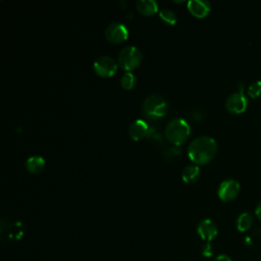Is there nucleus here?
<instances>
[{
	"label": "nucleus",
	"instance_id": "1",
	"mask_svg": "<svg viewBox=\"0 0 261 261\" xmlns=\"http://www.w3.org/2000/svg\"><path fill=\"white\" fill-rule=\"evenodd\" d=\"M217 152L216 141L209 136H201L194 139L188 147L190 159L197 164H205L213 159Z\"/></svg>",
	"mask_w": 261,
	"mask_h": 261
},
{
	"label": "nucleus",
	"instance_id": "2",
	"mask_svg": "<svg viewBox=\"0 0 261 261\" xmlns=\"http://www.w3.org/2000/svg\"><path fill=\"white\" fill-rule=\"evenodd\" d=\"M190 135V125L184 118H174L165 126V137L173 145H181Z\"/></svg>",
	"mask_w": 261,
	"mask_h": 261
},
{
	"label": "nucleus",
	"instance_id": "3",
	"mask_svg": "<svg viewBox=\"0 0 261 261\" xmlns=\"http://www.w3.org/2000/svg\"><path fill=\"white\" fill-rule=\"evenodd\" d=\"M143 112L150 119L160 118L167 112V103L160 95L152 94L144 100Z\"/></svg>",
	"mask_w": 261,
	"mask_h": 261
},
{
	"label": "nucleus",
	"instance_id": "4",
	"mask_svg": "<svg viewBox=\"0 0 261 261\" xmlns=\"http://www.w3.org/2000/svg\"><path fill=\"white\" fill-rule=\"evenodd\" d=\"M142 60V53L136 46H126L118 54V64L124 70L135 69Z\"/></svg>",
	"mask_w": 261,
	"mask_h": 261
},
{
	"label": "nucleus",
	"instance_id": "5",
	"mask_svg": "<svg viewBox=\"0 0 261 261\" xmlns=\"http://www.w3.org/2000/svg\"><path fill=\"white\" fill-rule=\"evenodd\" d=\"M24 229L23 225L19 221H5L1 220V239L3 242H15L21 239Z\"/></svg>",
	"mask_w": 261,
	"mask_h": 261
},
{
	"label": "nucleus",
	"instance_id": "6",
	"mask_svg": "<svg viewBox=\"0 0 261 261\" xmlns=\"http://www.w3.org/2000/svg\"><path fill=\"white\" fill-rule=\"evenodd\" d=\"M249 101L243 89L231 93L225 100V108L231 113H242L248 107Z\"/></svg>",
	"mask_w": 261,
	"mask_h": 261
},
{
	"label": "nucleus",
	"instance_id": "7",
	"mask_svg": "<svg viewBox=\"0 0 261 261\" xmlns=\"http://www.w3.org/2000/svg\"><path fill=\"white\" fill-rule=\"evenodd\" d=\"M93 67L98 75L103 77H109L115 73L117 69V64L115 60L110 56H100L95 60Z\"/></svg>",
	"mask_w": 261,
	"mask_h": 261
},
{
	"label": "nucleus",
	"instance_id": "8",
	"mask_svg": "<svg viewBox=\"0 0 261 261\" xmlns=\"http://www.w3.org/2000/svg\"><path fill=\"white\" fill-rule=\"evenodd\" d=\"M241 190V185L233 178H227L220 182L217 195L222 201H231L234 199Z\"/></svg>",
	"mask_w": 261,
	"mask_h": 261
},
{
	"label": "nucleus",
	"instance_id": "9",
	"mask_svg": "<svg viewBox=\"0 0 261 261\" xmlns=\"http://www.w3.org/2000/svg\"><path fill=\"white\" fill-rule=\"evenodd\" d=\"M105 37L111 43H121L127 39L128 30L121 22H112L106 28Z\"/></svg>",
	"mask_w": 261,
	"mask_h": 261
},
{
	"label": "nucleus",
	"instance_id": "10",
	"mask_svg": "<svg viewBox=\"0 0 261 261\" xmlns=\"http://www.w3.org/2000/svg\"><path fill=\"white\" fill-rule=\"evenodd\" d=\"M128 133L133 140L138 141L145 137H150L154 129L144 119H137L130 124Z\"/></svg>",
	"mask_w": 261,
	"mask_h": 261
},
{
	"label": "nucleus",
	"instance_id": "11",
	"mask_svg": "<svg viewBox=\"0 0 261 261\" xmlns=\"http://www.w3.org/2000/svg\"><path fill=\"white\" fill-rule=\"evenodd\" d=\"M217 226L211 219H203L199 222L197 232L202 240L206 242L212 241L217 236Z\"/></svg>",
	"mask_w": 261,
	"mask_h": 261
},
{
	"label": "nucleus",
	"instance_id": "12",
	"mask_svg": "<svg viewBox=\"0 0 261 261\" xmlns=\"http://www.w3.org/2000/svg\"><path fill=\"white\" fill-rule=\"evenodd\" d=\"M189 11L196 17H205L211 10V5L206 0H191L188 2Z\"/></svg>",
	"mask_w": 261,
	"mask_h": 261
},
{
	"label": "nucleus",
	"instance_id": "13",
	"mask_svg": "<svg viewBox=\"0 0 261 261\" xmlns=\"http://www.w3.org/2000/svg\"><path fill=\"white\" fill-rule=\"evenodd\" d=\"M25 167L31 173H39L45 167V159L41 156H32L28 158Z\"/></svg>",
	"mask_w": 261,
	"mask_h": 261
},
{
	"label": "nucleus",
	"instance_id": "14",
	"mask_svg": "<svg viewBox=\"0 0 261 261\" xmlns=\"http://www.w3.org/2000/svg\"><path fill=\"white\" fill-rule=\"evenodd\" d=\"M137 8L144 15H152L157 11L158 3L155 0H139Z\"/></svg>",
	"mask_w": 261,
	"mask_h": 261
},
{
	"label": "nucleus",
	"instance_id": "15",
	"mask_svg": "<svg viewBox=\"0 0 261 261\" xmlns=\"http://www.w3.org/2000/svg\"><path fill=\"white\" fill-rule=\"evenodd\" d=\"M199 176H200V168H199V166L194 165V164L186 166L181 173V177H182L184 181L187 184H193V182L197 181Z\"/></svg>",
	"mask_w": 261,
	"mask_h": 261
},
{
	"label": "nucleus",
	"instance_id": "16",
	"mask_svg": "<svg viewBox=\"0 0 261 261\" xmlns=\"http://www.w3.org/2000/svg\"><path fill=\"white\" fill-rule=\"evenodd\" d=\"M253 224V216L249 212H243L237 219V228L240 231L248 230Z\"/></svg>",
	"mask_w": 261,
	"mask_h": 261
},
{
	"label": "nucleus",
	"instance_id": "17",
	"mask_svg": "<svg viewBox=\"0 0 261 261\" xmlns=\"http://www.w3.org/2000/svg\"><path fill=\"white\" fill-rule=\"evenodd\" d=\"M136 82H137V80H136L135 74L132 73V72H129V71H127V72H125V73L122 75V77H121V83H120V84H121V87H122L123 89H125V90H130V89H133V88L135 87Z\"/></svg>",
	"mask_w": 261,
	"mask_h": 261
},
{
	"label": "nucleus",
	"instance_id": "18",
	"mask_svg": "<svg viewBox=\"0 0 261 261\" xmlns=\"http://www.w3.org/2000/svg\"><path fill=\"white\" fill-rule=\"evenodd\" d=\"M159 16L161 19H163L165 22L169 23V24H174L176 22V15L175 13L168 9V8H162L160 11H159Z\"/></svg>",
	"mask_w": 261,
	"mask_h": 261
},
{
	"label": "nucleus",
	"instance_id": "19",
	"mask_svg": "<svg viewBox=\"0 0 261 261\" xmlns=\"http://www.w3.org/2000/svg\"><path fill=\"white\" fill-rule=\"evenodd\" d=\"M248 95L251 98H258L261 96V80H256L252 82L248 89H247Z\"/></svg>",
	"mask_w": 261,
	"mask_h": 261
},
{
	"label": "nucleus",
	"instance_id": "20",
	"mask_svg": "<svg viewBox=\"0 0 261 261\" xmlns=\"http://www.w3.org/2000/svg\"><path fill=\"white\" fill-rule=\"evenodd\" d=\"M202 255L207 258L213 255V249H212V246L210 245V242H207L202 246Z\"/></svg>",
	"mask_w": 261,
	"mask_h": 261
},
{
	"label": "nucleus",
	"instance_id": "21",
	"mask_svg": "<svg viewBox=\"0 0 261 261\" xmlns=\"http://www.w3.org/2000/svg\"><path fill=\"white\" fill-rule=\"evenodd\" d=\"M215 261H232L227 255H224V254H221V255H218L215 259Z\"/></svg>",
	"mask_w": 261,
	"mask_h": 261
},
{
	"label": "nucleus",
	"instance_id": "22",
	"mask_svg": "<svg viewBox=\"0 0 261 261\" xmlns=\"http://www.w3.org/2000/svg\"><path fill=\"white\" fill-rule=\"evenodd\" d=\"M255 214H256V216L261 220V202H259V203H258V205L256 206Z\"/></svg>",
	"mask_w": 261,
	"mask_h": 261
}]
</instances>
